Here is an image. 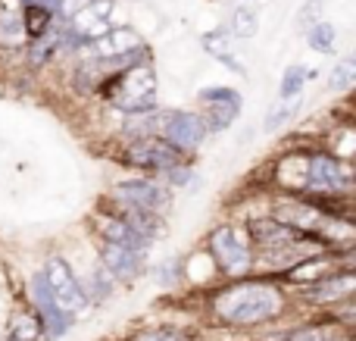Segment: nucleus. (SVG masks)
<instances>
[{"label": "nucleus", "instance_id": "obj_31", "mask_svg": "<svg viewBox=\"0 0 356 341\" xmlns=\"http://www.w3.org/2000/svg\"><path fill=\"white\" fill-rule=\"evenodd\" d=\"M319 13H322V3L319 0H309V3L300 6V13H297V25H300V29H313V25L319 22Z\"/></svg>", "mask_w": 356, "mask_h": 341}, {"label": "nucleus", "instance_id": "obj_15", "mask_svg": "<svg viewBox=\"0 0 356 341\" xmlns=\"http://www.w3.org/2000/svg\"><path fill=\"white\" fill-rule=\"evenodd\" d=\"M100 260H104L106 273H113L116 279H135L144 267V254H135V251L119 248V244H110V241H104Z\"/></svg>", "mask_w": 356, "mask_h": 341}, {"label": "nucleus", "instance_id": "obj_20", "mask_svg": "<svg viewBox=\"0 0 356 341\" xmlns=\"http://www.w3.org/2000/svg\"><path fill=\"white\" fill-rule=\"evenodd\" d=\"M325 273H332V260L319 254V257H309V260H300L288 273V279L291 282H316L319 276H325Z\"/></svg>", "mask_w": 356, "mask_h": 341}, {"label": "nucleus", "instance_id": "obj_7", "mask_svg": "<svg viewBox=\"0 0 356 341\" xmlns=\"http://www.w3.org/2000/svg\"><path fill=\"white\" fill-rule=\"evenodd\" d=\"M200 104H203V125L213 132H222L238 119L241 94L232 91V88H203Z\"/></svg>", "mask_w": 356, "mask_h": 341}, {"label": "nucleus", "instance_id": "obj_19", "mask_svg": "<svg viewBox=\"0 0 356 341\" xmlns=\"http://www.w3.org/2000/svg\"><path fill=\"white\" fill-rule=\"evenodd\" d=\"M203 47H207L209 56H216V60H222L225 66H232L238 75H247V69L241 66V63L234 60V54L228 50V35L225 31H209V35H203Z\"/></svg>", "mask_w": 356, "mask_h": 341}, {"label": "nucleus", "instance_id": "obj_22", "mask_svg": "<svg viewBox=\"0 0 356 341\" xmlns=\"http://www.w3.org/2000/svg\"><path fill=\"white\" fill-rule=\"evenodd\" d=\"M22 29L29 38H44L50 31V10H44V6H38V3H29L22 13Z\"/></svg>", "mask_w": 356, "mask_h": 341}, {"label": "nucleus", "instance_id": "obj_1", "mask_svg": "<svg viewBox=\"0 0 356 341\" xmlns=\"http://www.w3.org/2000/svg\"><path fill=\"white\" fill-rule=\"evenodd\" d=\"M253 238H257V248L263 251V260L272 263V267H288V263H300L309 260V257H319L325 241L309 232L291 229L284 223H275V219H259L253 223Z\"/></svg>", "mask_w": 356, "mask_h": 341}, {"label": "nucleus", "instance_id": "obj_30", "mask_svg": "<svg viewBox=\"0 0 356 341\" xmlns=\"http://www.w3.org/2000/svg\"><path fill=\"white\" fill-rule=\"evenodd\" d=\"M291 113H294V106H288V100H278L272 106L269 119H266V132H278V125H284V119H291Z\"/></svg>", "mask_w": 356, "mask_h": 341}, {"label": "nucleus", "instance_id": "obj_21", "mask_svg": "<svg viewBox=\"0 0 356 341\" xmlns=\"http://www.w3.org/2000/svg\"><path fill=\"white\" fill-rule=\"evenodd\" d=\"M38 335H41V319L35 313H19L10 323V332L3 341H38Z\"/></svg>", "mask_w": 356, "mask_h": 341}, {"label": "nucleus", "instance_id": "obj_4", "mask_svg": "<svg viewBox=\"0 0 356 341\" xmlns=\"http://www.w3.org/2000/svg\"><path fill=\"white\" fill-rule=\"evenodd\" d=\"M209 251H213L216 263L222 267L225 276H244L253 267V251L250 241L244 238V232L234 229V225H222L213 232L209 238Z\"/></svg>", "mask_w": 356, "mask_h": 341}, {"label": "nucleus", "instance_id": "obj_33", "mask_svg": "<svg viewBox=\"0 0 356 341\" xmlns=\"http://www.w3.org/2000/svg\"><path fill=\"white\" fill-rule=\"evenodd\" d=\"M172 182H175V185H188V182H191V169L175 166V169H172Z\"/></svg>", "mask_w": 356, "mask_h": 341}, {"label": "nucleus", "instance_id": "obj_32", "mask_svg": "<svg viewBox=\"0 0 356 341\" xmlns=\"http://www.w3.org/2000/svg\"><path fill=\"white\" fill-rule=\"evenodd\" d=\"M288 341H325V335H322V329H316V326H309V329H297L294 335H291Z\"/></svg>", "mask_w": 356, "mask_h": 341}, {"label": "nucleus", "instance_id": "obj_24", "mask_svg": "<svg viewBox=\"0 0 356 341\" xmlns=\"http://www.w3.org/2000/svg\"><path fill=\"white\" fill-rule=\"evenodd\" d=\"M259 31V16L250 10V6H238L232 13V35L238 38H253Z\"/></svg>", "mask_w": 356, "mask_h": 341}, {"label": "nucleus", "instance_id": "obj_23", "mask_svg": "<svg viewBox=\"0 0 356 341\" xmlns=\"http://www.w3.org/2000/svg\"><path fill=\"white\" fill-rule=\"evenodd\" d=\"M131 341H191V332L178 329V326H147V329L135 332Z\"/></svg>", "mask_w": 356, "mask_h": 341}, {"label": "nucleus", "instance_id": "obj_9", "mask_svg": "<svg viewBox=\"0 0 356 341\" xmlns=\"http://www.w3.org/2000/svg\"><path fill=\"white\" fill-rule=\"evenodd\" d=\"M110 13H113V0H88L75 16H69V35L79 41H97L100 35L110 31Z\"/></svg>", "mask_w": 356, "mask_h": 341}, {"label": "nucleus", "instance_id": "obj_10", "mask_svg": "<svg viewBox=\"0 0 356 341\" xmlns=\"http://www.w3.org/2000/svg\"><path fill=\"white\" fill-rule=\"evenodd\" d=\"M163 119H166V122L160 125L163 138L178 150H194L197 144L207 138V125H203V119L194 116V113H166Z\"/></svg>", "mask_w": 356, "mask_h": 341}, {"label": "nucleus", "instance_id": "obj_6", "mask_svg": "<svg viewBox=\"0 0 356 341\" xmlns=\"http://www.w3.org/2000/svg\"><path fill=\"white\" fill-rule=\"evenodd\" d=\"M125 160L138 169H156V173H166V169L181 166L184 160V150L172 148L166 138H156V135H144L141 141H135L125 154Z\"/></svg>", "mask_w": 356, "mask_h": 341}, {"label": "nucleus", "instance_id": "obj_17", "mask_svg": "<svg viewBox=\"0 0 356 341\" xmlns=\"http://www.w3.org/2000/svg\"><path fill=\"white\" fill-rule=\"evenodd\" d=\"M100 235H104V241H110V244H119V248H129V251H135V254H147V238L144 235H138L131 225H125L122 219H104L100 223Z\"/></svg>", "mask_w": 356, "mask_h": 341}, {"label": "nucleus", "instance_id": "obj_26", "mask_svg": "<svg viewBox=\"0 0 356 341\" xmlns=\"http://www.w3.org/2000/svg\"><path fill=\"white\" fill-rule=\"evenodd\" d=\"M356 81V63L353 60H341L338 66L328 75V88L332 91H350V85Z\"/></svg>", "mask_w": 356, "mask_h": 341}, {"label": "nucleus", "instance_id": "obj_8", "mask_svg": "<svg viewBox=\"0 0 356 341\" xmlns=\"http://www.w3.org/2000/svg\"><path fill=\"white\" fill-rule=\"evenodd\" d=\"M31 301H35L38 319H41V326L50 332V338H63L69 329H72V317L56 307L54 294H50L47 282H44V273H38L35 279H31Z\"/></svg>", "mask_w": 356, "mask_h": 341}, {"label": "nucleus", "instance_id": "obj_11", "mask_svg": "<svg viewBox=\"0 0 356 341\" xmlns=\"http://www.w3.org/2000/svg\"><path fill=\"white\" fill-rule=\"evenodd\" d=\"M116 198L122 207H138V210H150V213H160L169 207V194L154 182H141V179L119 182Z\"/></svg>", "mask_w": 356, "mask_h": 341}, {"label": "nucleus", "instance_id": "obj_25", "mask_svg": "<svg viewBox=\"0 0 356 341\" xmlns=\"http://www.w3.org/2000/svg\"><path fill=\"white\" fill-rule=\"evenodd\" d=\"M307 79H309V72L303 66H291L288 72L282 75V88H278V97L282 100H294L297 94H300V88L307 85Z\"/></svg>", "mask_w": 356, "mask_h": 341}, {"label": "nucleus", "instance_id": "obj_5", "mask_svg": "<svg viewBox=\"0 0 356 341\" xmlns=\"http://www.w3.org/2000/svg\"><path fill=\"white\" fill-rule=\"evenodd\" d=\"M44 282H47V288H50V294H54V301H56V307H60L63 313H79L81 307L88 304V294H85V288L79 285V279H75V273L66 267V260H50L47 263V269H44Z\"/></svg>", "mask_w": 356, "mask_h": 341}, {"label": "nucleus", "instance_id": "obj_28", "mask_svg": "<svg viewBox=\"0 0 356 341\" xmlns=\"http://www.w3.org/2000/svg\"><path fill=\"white\" fill-rule=\"evenodd\" d=\"M25 38L29 35H25V29H22V19H3V22H0V44L19 47Z\"/></svg>", "mask_w": 356, "mask_h": 341}, {"label": "nucleus", "instance_id": "obj_18", "mask_svg": "<svg viewBox=\"0 0 356 341\" xmlns=\"http://www.w3.org/2000/svg\"><path fill=\"white\" fill-rule=\"evenodd\" d=\"M122 223H125V225H131V229H135L138 235H144L147 241H154V238H163V235H166V225H163V219L156 216V213H150V210L125 207Z\"/></svg>", "mask_w": 356, "mask_h": 341}, {"label": "nucleus", "instance_id": "obj_12", "mask_svg": "<svg viewBox=\"0 0 356 341\" xmlns=\"http://www.w3.org/2000/svg\"><path fill=\"white\" fill-rule=\"evenodd\" d=\"M275 223H284L291 229H300V232H309V235L319 238L322 225H328L332 219L313 204H300V200H288V204H278L275 207Z\"/></svg>", "mask_w": 356, "mask_h": 341}, {"label": "nucleus", "instance_id": "obj_27", "mask_svg": "<svg viewBox=\"0 0 356 341\" xmlns=\"http://www.w3.org/2000/svg\"><path fill=\"white\" fill-rule=\"evenodd\" d=\"M307 38H309V47H313V50H319V54H328L338 35H334V25L332 22H316L313 29L307 31Z\"/></svg>", "mask_w": 356, "mask_h": 341}, {"label": "nucleus", "instance_id": "obj_2", "mask_svg": "<svg viewBox=\"0 0 356 341\" xmlns=\"http://www.w3.org/2000/svg\"><path fill=\"white\" fill-rule=\"evenodd\" d=\"M284 298L269 285H234L228 292H222L216 298V313L232 326H253V323H266L275 313H282Z\"/></svg>", "mask_w": 356, "mask_h": 341}, {"label": "nucleus", "instance_id": "obj_13", "mask_svg": "<svg viewBox=\"0 0 356 341\" xmlns=\"http://www.w3.org/2000/svg\"><path fill=\"white\" fill-rule=\"evenodd\" d=\"M350 179L347 175V169L341 166L334 157H313V160H307V188H316V191H338L344 182Z\"/></svg>", "mask_w": 356, "mask_h": 341}, {"label": "nucleus", "instance_id": "obj_16", "mask_svg": "<svg viewBox=\"0 0 356 341\" xmlns=\"http://www.w3.org/2000/svg\"><path fill=\"white\" fill-rule=\"evenodd\" d=\"M356 292V276L353 273H332V279L325 282H316V285L307 288V298L309 301H319V304H325V301H344L347 294Z\"/></svg>", "mask_w": 356, "mask_h": 341}, {"label": "nucleus", "instance_id": "obj_3", "mask_svg": "<svg viewBox=\"0 0 356 341\" xmlns=\"http://www.w3.org/2000/svg\"><path fill=\"white\" fill-rule=\"evenodd\" d=\"M106 97L125 113H147L156 106V72L150 66H131L116 72L110 85H104Z\"/></svg>", "mask_w": 356, "mask_h": 341}, {"label": "nucleus", "instance_id": "obj_29", "mask_svg": "<svg viewBox=\"0 0 356 341\" xmlns=\"http://www.w3.org/2000/svg\"><path fill=\"white\" fill-rule=\"evenodd\" d=\"M54 47H56V41H50V38H35V44H31V50H29V63L31 66H41V63L54 54Z\"/></svg>", "mask_w": 356, "mask_h": 341}, {"label": "nucleus", "instance_id": "obj_14", "mask_svg": "<svg viewBox=\"0 0 356 341\" xmlns=\"http://www.w3.org/2000/svg\"><path fill=\"white\" fill-rule=\"evenodd\" d=\"M91 47H94L97 60H116V56H125V54H131V50L144 47V41L135 29H110L106 35H100L97 41H91Z\"/></svg>", "mask_w": 356, "mask_h": 341}]
</instances>
